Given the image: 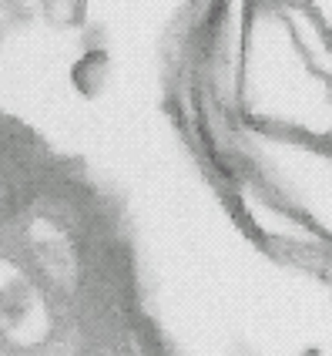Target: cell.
Wrapping results in <instances>:
<instances>
[{
    "instance_id": "3957f363",
    "label": "cell",
    "mask_w": 332,
    "mask_h": 356,
    "mask_svg": "<svg viewBox=\"0 0 332 356\" xmlns=\"http://www.w3.org/2000/svg\"><path fill=\"white\" fill-rule=\"evenodd\" d=\"M88 10H91V0H38V17L60 34L81 31L88 24Z\"/></svg>"
},
{
    "instance_id": "6da1fadb",
    "label": "cell",
    "mask_w": 332,
    "mask_h": 356,
    "mask_svg": "<svg viewBox=\"0 0 332 356\" xmlns=\"http://www.w3.org/2000/svg\"><path fill=\"white\" fill-rule=\"evenodd\" d=\"M34 319H44L40 293L14 262L0 259V323L7 333H27L34 330Z\"/></svg>"
},
{
    "instance_id": "5b68a950",
    "label": "cell",
    "mask_w": 332,
    "mask_h": 356,
    "mask_svg": "<svg viewBox=\"0 0 332 356\" xmlns=\"http://www.w3.org/2000/svg\"><path fill=\"white\" fill-rule=\"evenodd\" d=\"M0 202H3V178H0Z\"/></svg>"
},
{
    "instance_id": "277c9868",
    "label": "cell",
    "mask_w": 332,
    "mask_h": 356,
    "mask_svg": "<svg viewBox=\"0 0 332 356\" xmlns=\"http://www.w3.org/2000/svg\"><path fill=\"white\" fill-rule=\"evenodd\" d=\"M7 31H10V24L0 20V51H3V44H7Z\"/></svg>"
},
{
    "instance_id": "7a4b0ae2",
    "label": "cell",
    "mask_w": 332,
    "mask_h": 356,
    "mask_svg": "<svg viewBox=\"0 0 332 356\" xmlns=\"http://www.w3.org/2000/svg\"><path fill=\"white\" fill-rule=\"evenodd\" d=\"M71 88L78 91L84 101H98L111 91V81H115V60L104 47H88L67 71Z\"/></svg>"
}]
</instances>
